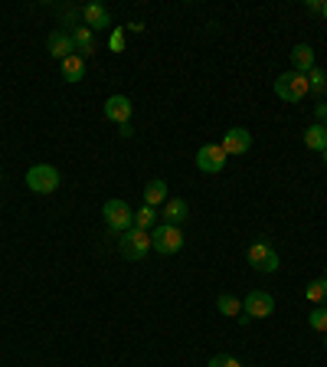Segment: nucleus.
Wrapping results in <instances>:
<instances>
[{
    "label": "nucleus",
    "mask_w": 327,
    "mask_h": 367,
    "mask_svg": "<svg viewBox=\"0 0 327 367\" xmlns=\"http://www.w3.org/2000/svg\"><path fill=\"white\" fill-rule=\"evenodd\" d=\"M304 144H308L311 151L324 154L327 151V128L324 125H311L308 131H304Z\"/></svg>",
    "instance_id": "obj_18"
},
{
    "label": "nucleus",
    "mask_w": 327,
    "mask_h": 367,
    "mask_svg": "<svg viewBox=\"0 0 327 367\" xmlns=\"http://www.w3.org/2000/svg\"><path fill=\"white\" fill-rule=\"evenodd\" d=\"M242 312L249 318H268L275 312V299L268 295V292H249L246 295V305H242Z\"/></svg>",
    "instance_id": "obj_9"
},
{
    "label": "nucleus",
    "mask_w": 327,
    "mask_h": 367,
    "mask_svg": "<svg viewBox=\"0 0 327 367\" xmlns=\"http://www.w3.org/2000/svg\"><path fill=\"white\" fill-rule=\"evenodd\" d=\"M108 46H112V53H125V33H121V30H115L112 39H108Z\"/></svg>",
    "instance_id": "obj_25"
},
{
    "label": "nucleus",
    "mask_w": 327,
    "mask_h": 367,
    "mask_svg": "<svg viewBox=\"0 0 327 367\" xmlns=\"http://www.w3.org/2000/svg\"><path fill=\"white\" fill-rule=\"evenodd\" d=\"M26 187L33 194H52L59 187V171L52 164H33L26 171Z\"/></svg>",
    "instance_id": "obj_5"
},
{
    "label": "nucleus",
    "mask_w": 327,
    "mask_h": 367,
    "mask_svg": "<svg viewBox=\"0 0 327 367\" xmlns=\"http://www.w3.org/2000/svg\"><path fill=\"white\" fill-rule=\"evenodd\" d=\"M315 118H317V125H324V122H327V102H324V99H317V105H315Z\"/></svg>",
    "instance_id": "obj_26"
},
{
    "label": "nucleus",
    "mask_w": 327,
    "mask_h": 367,
    "mask_svg": "<svg viewBox=\"0 0 327 367\" xmlns=\"http://www.w3.org/2000/svg\"><path fill=\"white\" fill-rule=\"evenodd\" d=\"M82 17H86V26L92 30V33H95V30H105V26H112V17H108V10H105L101 3H86Z\"/></svg>",
    "instance_id": "obj_13"
},
{
    "label": "nucleus",
    "mask_w": 327,
    "mask_h": 367,
    "mask_svg": "<svg viewBox=\"0 0 327 367\" xmlns=\"http://www.w3.org/2000/svg\"><path fill=\"white\" fill-rule=\"evenodd\" d=\"M324 279H327V276H324Z\"/></svg>",
    "instance_id": "obj_32"
},
{
    "label": "nucleus",
    "mask_w": 327,
    "mask_h": 367,
    "mask_svg": "<svg viewBox=\"0 0 327 367\" xmlns=\"http://www.w3.org/2000/svg\"><path fill=\"white\" fill-rule=\"evenodd\" d=\"M308 92H311L308 89V76H301V73H281L275 79V95L281 102H301Z\"/></svg>",
    "instance_id": "obj_4"
},
{
    "label": "nucleus",
    "mask_w": 327,
    "mask_h": 367,
    "mask_svg": "<svg viewBox=\"0 0 327 367\" xmlns=\"http://www.w3.org/2000/svg\"><path fill=\"white\" fill-rule=\"evenodd\" d=\"M46 46H50V56H56V59H69V56H76L72 33H63V30H52L50 39H46Z\"/></svg>",
    "instance_id": "obj_11"
},
{
    "label": "nucleus",
    "mask_w": 327,
    "mask_h": 367,
    "mask_svg": "<svg viewBox=\"0 0 327 367\" xmlns=\"http://www.w3.org/2000/svg\"><path fill=\"white\" fill-rule=\"evenodd\" d=\"M219 148H223L229 158H242V154L252 148L249 128H229L226 135H223V141H219Z\"/></svg>",
    "instance_id": "obj_8"
},
{
    "label": "nucleus",
    "mask_w": 327,
    "mask_h": 367,
    "mask_svg": "<svg viewBox=\"0 0 327 367\" xmlns=\"http://www.w3.org/2000/svg\"><path fill=\"white\" fill-rule=\"evenodd\" d=\"M246 259H249V266L255 269V272H278V266H281L278 253L268 246V243H252Z\"/></svg>",
    "instance_id": "obj_6"
},
{
    "label": "nucleus",
    "mask_w": 327,
    "mask_h": 367,
    "mask_svg": "<svg viewBox=\"0 0 327 367\" xmlns=\"http://www.w3.org/2000/svg\"><path fill=\"white\" fill-rule=\"evenodd\" d=\"M308 325L321 335H327V305H315V312L308 315Z\"/></svg>",
    "instance_id": "obj_23"
},
{
    "label": "nucleus",
    "mask_w": 327,
    "mask_h": 367,
    "mask_svg": "<svg viewBox=\"0 0 327 367\" xmlns=\"http://www.w3.org/2000/svg\"><path fill=\"white\" fill-rule=\"evenodd\" d=\"M315 69V50L308 46V43H298L295 50H291V73H301L308 76Z\"/></svg>",
    "instance_id": "obj_12"
},
{
    "label": "nucleus",
    "mask_w": 327,
    "mask_h": 367,
    "mask_svg": "<svg viewBox=\"0 0 327 367\" xmlns=\"http://www.w3.org/2000/svg\"><path fill=\"white\" fill-rule=\"evenodd\" d=\"M216 308H219L223 315H229V318L242 315V302L236 299V295H219V299H216Z\"/></svg>",
    "instance_id": "obj_21"
},
{
    "label": "nucleus",
    "mask_w": 327,
    "mask_h": 367,
    "mask_svg": "<svg viewBox=\"0 0 327 367\" xmlns=\"http://www.w3.org/2000/svg\"><path fill=\"white\" fill-rule=\"evenodd\" d=\"M63 79L66 82H82L86 79V59L82 56H69V59H63Z\"/></svg>",
    "instance_id": "obj_17"
},
{
    "label": "nucleus",
    "mask_w": 327,
    "mask_h": 367,
    "mask_svg": "<svg viewBox=\"0 0 327 367\" xmlns=\"http://www.w3.org/2000/svg\"><path fill=\"white\" fill-rule=\"evenodd\" d=\"M118 250H121V256H125V259H131V263H141L144 256L151 253V233H144V229L131 227L128 233H121V236H118Z\"/></svg>",
    "instance_id": "obj_2"
},
{
    "label": "nucleus",
    "mask_w": 327,
    "mask_h": 367,
    "mask_svg": "<svg viewBox=\"0 0 327 367\" xmlns=\"http://www.w3.org/2000/svg\"><path fill=\"white\" fill-rule=\"evenodd\" d=\"M324 348H327V335H324Z\"/></svg>",
    "instance_id": "obj_30"
},
{
    "label": "nucleus",
    "mask_w": 327,
    "mask_h": 367,
    "mask_svg": "<svg viewBox=\"0 0 327 367\" xmlns=\"http://www.w3.org/2000/svg\"><path fill=\"white\" fill-rule=\"evenodd\" d=\"M324 20H327V0H324Z\"/></svg>",
    "instance_id": "obj_28"
},
{
    "label": "nucleus",
    "mask_w": 327,
    "mask_h": 367,
    "mask_svg": "<svg viewBox=\"0 0 327 367\" xmlns=\"http://www.w3.org/2000/svg\"><path fill=\"white\" fill-rule=\"evenodd\" d=\"M151 250L161 256H174L184 250V229L174 223H157L151 229Z\"/></svg>",
    "instance_id": "obj_1"
},
{
    "label": "nucleus",
    "mask_w": 327,
    "mask_h": 367,
    "mask_svg": "<svg viewBox=\"0 0 327 367\" xmlns=\"http://www.w3.org/2000/svg\"><path fill=\"white\" fill-rule=\"evenodd\" d=\"M210 367H242V364L229 355H216V357H210Z\"/></svg>",
    "instance_id": "obj_24"
},
{
    "label": "nucleus",
    "mask_w": 327,
    "mask_h": 367,
    "mask_svg": "<svg viewBox=\"0 0 327 367\" xmlns=\"http://www.w3.org/2000/svg\"><path fill=\"white\" fill-rule=\"evenodd\" d=\"M226 161H229V154L219 144H203L200 151H197V167H200L203 174H219L226 167Z\"/></svg>",
    "instance_id": "obj_7"
},
{
    "label": "nucleus",
    "mask_w": 327,
    "mask_h": 367,
    "mask_svg": "<svg viewBox=\"0 0 327 367\" xmlns=\"http://www.w3.org/2000/svg\"><path fill=\"white\" fill-rule=\"evenodd\" d=\"M131 112H135V105L128 95H112V99L105 102V118L115 122V125H128L131 122Z\"/></svg>",
    "instance_id": "obj_10"
},
{
    "label": "nucleus",
    "mask_w": 327,
    "mask_h": 367,
    "mask_svg": "<svg viewBox=\"0 0 327 367\" xmlns=\"http://www.w3.org/2000/svg\"><path fill=\"white\" fill-rule=\"evenodd\" d=\"M135 227H138V229H144V233H151V229L157 227V210L144 203V207H141L138 214H135Z\"/></svg>",
    "instance_id": "obj_19"
},
{
    "label": "nucleus",
    "mask_w": 327,
    "mask_h": 367,
    "mask_svg": "<svg viewBox=\"0 0 327 367\" xmlns=\"http://www.w3.org/2000/svg\"><path fill=\"white\" fill-rule=\"evenodd\" d=\"M101 216H105V223H108L112 233H128L135 227V210L125 200H108L101 207Z\"/></svg>",
    "instance_id": "obj_3"
},
{
    "label": "nucleus",
    "mask_w": 327,
    "mask_h": 367,
    "mask_svg": "<svg viewBox=\"0 0 327 367\" xmlns=\"http://www.w3.org/2000/svg\"><path fill=\"white\" fill-rule=\"evenodd\" d=\"M304 295H308L315 305H327V279H311L308 289H304Z\"/></svg>",
    "instance_id": "obj_20"
},
{
    "label": "nucleus",
    "mask_w": 327,
    "mask_h": 367,
    "mask_svg": "<svg viewBox=\"0 0 327 367\" xmlns=\"http://www.w3.org/2000/svg\"><path fill=\"white\" fill-rule=\"evenodd\" d=\"M321 158H324V164H327V151H324V154H321Z\"/></svg>",
    "instance_id": "obj_29"
},
{
    "label": "nucleus",
    "mask_w": 327,
    "mask_h": 367,
    "mask_svg": "<svg viewBox=\"0 0 327 367\" xmlns=\"http://www.w3.org/2000/svg\"><path fill=\"white\" fill-rule=\"evenodd\" d=\"M72 43H76V53L86 59L88 53L95 50V33H92L88 26H76V30H72Z\"/></svg>",
    "instance_id": "obj_16"
},
{
    "label": "nucleus",
    "mask_w": 327,
    "mask_h": 367,
    "mask_svg": "<svg viewBox=\"0 0 327 367\" xmlns=\"http://www.w3.org/2000/svg\"><path fill=\"white\" fill-rule=\"evenodd\" d=\"M187 200H180V197H174V200L164 203V223H174V227H180L184 220H187Z\"/></svg>",
    "instance_id": "obj_14"
},
{
    "label": "nucleus",
    "mask_w": 327,
    "mask_h": 367,
    "mask_svg": "<svg viewBox=\"0 0 327 367\" xmlns=\"http://www.w3.org/2000/svg\"><path fill=\"white\" fill-rule=\"evenodd\" d=\"M324 128H327V122H324Z\"/></svg>",
    "instance_id": "obj_31"
},
{
    "label": "nucleus",
    "mask_w": 327,
    "mask_h": 367,
    "mask_svg": "<svg viewBox=\"0 0 327 367\" xmlns=\"http://www.w3.org/2000/svg\"><path fill=\"white\" fill-rule=\"evenodd\" d=\"M144 203H148V207H154V210H157V207H164V203H167V180H151V184H148V187H144Z\"/></svg>",
    "instance_id": "obj_15"
},
{
    "label": "nucleus",
    "mask_w": 327,
    "mask_h": 367,
    "mask_svg": "<svg viewBox=\"0 0 327 367\" xmlns=\"http://www.w3.org/2000/svg\"><path fill=\"white\" fill-rule=\"evenodd\" d=\"M308 10H311V13H324V0H308Z\"/></svg>",
    "instance_id": "obj_27"
},
{
    "label": "nucleus",
    "mask_w": 327,
    "mask_h": 367,
    "mask_svg": "<svg viewBox=\"0 0 327 367\" xmlns=\"http://www.w3.org/2000/svg\"><path fill=\"white\" fill-rule=\"evenodd\" d=\"M308 89L317 92V99L324 95V92H327V73H324V69H317V66H315V69L308 73Z\"/></svg>",
    "instance_id": "obj_22"
}]
</instances>
